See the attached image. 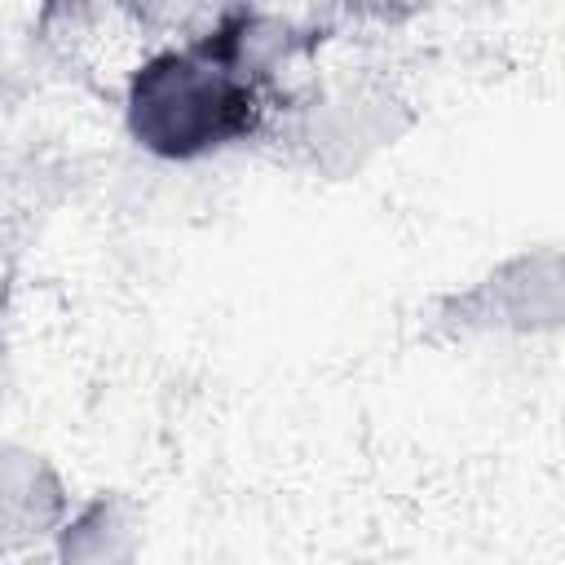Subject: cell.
<instances>
[{
	"instance_id": "cell-1",
	"label": "cell",
	"mask_w": 565,
	"mask_h": 565,
	"mask_svg": "<svg viewBox=\"0 0 565 565\" xmlns=\"http://www.w3.org/2000/svg\"><path fill=\"white\" fill-rule=\"evenodd\" d=\"M132 132L159 154H203L243 132L260 115V97L230 71L212 44L146 62L128 93Z\"/></svg>"
}]
</instances>
